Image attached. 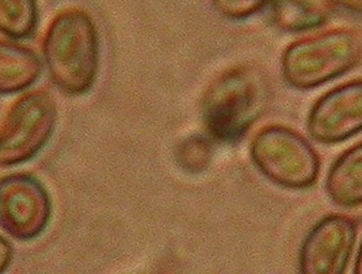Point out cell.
I'll return each instance as SVG.
<instances>
[{
    "instance_id": "obj_11",
    "label": "cell",
    "mask_w": 362,
    "mask_h": 274,
    "mask_svg": "<svg viewBox=\"0 0 362 274\" xmlns=\"http://www.w3.org/2000/svg\"><path fill=\"white\" fill-rule=\"evenodd\" d=\"M274 25L286 32H305L327 24L332 8L325 0H272Z\"/></svg>"
},
{
    "instance_id": "obj_12",
    "label": "cell",
    "mask_w": 362,
    "mask_h": 274,
    "mask_svg": "<svg viewBox=\"0 0 362 274\" xmlns=\"http://www.w3.org/2000/svg\"><path fill=\"white\" fill-rule=\"evenodd\" d=\"M38 24V0H0V32L8 38H30Z\"/></svg>"
},
{
    "instance_id": "obj_16",
    "label": "cell",
    "mask_w": 362,
    "mask_h": 274,
    "mask_svg": "<svg viewBox=\"0 0 362 274\" xmlns=\"http://www.w3.org/2000/svg\"><path fill=\"white\" fill-rule=\"evenodd\" d=\"M13 259V249L7 239L0 236V273L9 268Z\"/></svg>"
},
{
    "instance_id": "obj_1",
    "label": "cell",
    "mask_w": 362,
    "mask_h": 274,
    "mask_svg": "<svg viewBox=\"0 0 362 274\" xmlns=\"http://www.w3.org/2000/svg\"><path fill=\"white\" fill-rule=\"evenodd\" d=\"M42 54L49 78L62 93H88L100 64V37L93 16L81 8L59 12L47 27Z\"/></svg>"
},
{
    "instance_id": "obj_4",
    "label": "cell",
    "mask_w": 362,
    "mask_h": 274,
    "mask_svg": "<svg viewBox=\"0 0 362 274\" xmlns=\"http://www.w3.org/2000/svg\"><path fill=\"white\" fill-rule=\"evenodd\" d=\"M252 161L269 181L288 190H305L320 175V155L303 135L288 126L262 129L251 144Z\"/></svg>"
},
{
    "instance_id": "obj_10",
    "label": "cell",
    "mask_w": 362,
    "mask_h": 274,
    "mask_svg": "<svg viewBox=\"0 0 362 274\" xmlns=\"http://www.w3.org/2000/svg\"><path fill=\"white\" fill-rule=\"evenodd\" d=\"M42 73V62L33 49L0 40V95H14L33 86Z\"/></svg>"
},
{
    "instance_id": "obj_15",
    "label": "cell",
    "mask_w": 362,
    "mask_h": 274,
    "mask_svg": "<svg viewBox=\"0 0 362 274\" xmlns=\"http://www.w3.org/2000/svg\"><path fill=\"white\" fill-rule=\"evenodd\" d=\"M332 9H338L362 18V0H325Z\"/></svg>"
},
{
    "instance_id": "obj_17",
    "label": "cell",
    "mask_w": 362,
    "mask_h": 274,
    "mask_svg": "<svg viewBox=\"0 0 362 274\" xmlns=\"http://www.w3.org/2000/svg\"><path fill=\"white\" fill-rule=\"evenodd\" d=\"M354 272L358 274H362V240L358 246L357 253H356L355 263H354Z\"/></svg>"
},
{
    "instance_id": "obj_3",
    "label": "cell",
    "mask_w": 362,
    "mask_h": 274,
    "mask_svg": "<svg viewBox=\"0 0 362 274\" xmlns=\"http://www.w3.org/2000/svg\"><path fill=\"white\" fill-rule=\"evenodd\" d=\"M361 59V35L356 29L337 27L291 43L283 52L281 70L288 86L312 90L342 78Z\"/></svg>"
},
{
    "instance_id": "obj_8",
    "label": "cell",
    "mask_w": 362,
    "mask_h": 274,
    "mask_svg": "<svg viewBox=\"0 0 362 274\" xmlns=\"http://www.w3.org/2000/svg\"><path fill=\"white\" fill-rule=\"evenodd\" d=\"M307 130L320 144L345 142L362 132V78L343 83L320 95L307 118Z\"/></svg>"
},
{
    "instance_id": "obj_13",
    "label": "cell",
    "mask_w": 362,
    "mask_h": 274,
    "mask_svg": "<svg viewBox=\"0 0 362 274\" xmlns=\"http://www.w3.org/2000/svg\"><path fill=\"white\" fill-rule=\"evenodd\" d=\"M212 148L205 136H191L181 143L177 151L179 165L189 173H202L211 161Z\"/></svg>"
},
{
    "instance_id": "obj_2",
    "label": "cell",
    "mask_w": 362,
    "mask_h": 274,
    "mask_svg": "<svg viewBox=\"0 0 362 274\" xmlns=\"http://www.w3.org/2000/svg\"><path fill=\"white\" fill-rule=\"evenodd\" d=\"M270 88L265 74L257 66H233L209 85L202 115L210 136L221 143L243 138L261 116L269 102Z\"/></svg>"
},
{
    "instance_id": "obj_5",
    "label": "cell",
    "mask_w": 362,
    "mask_h": 274,
    "mask_svg": "<svg viewBox=\"0 0 362 274\" xmlns=\"http://www.w3.org/2000/svg\"><path fill=\"white\" fill-rule=\"evenodd\" d=\"M55 100L47 91L25 93L0 126V167L25 163L51 140L57 124Z\"/></svg>"
},
{
    "instance_id": "obj_14",
    "label": "cell",
    "mask_w": 362,
    "mask_h": 274,
    "mask_svg": "<svg viewBox=\"0 0 362 274\" xmlns=\"http://www.w3.org/2000/svg\"><path fill=\"white\" fill-rule=\"evenodd\" d=\"M272 0H212V6L222 18L241 20L270 7Z\"/></svg>"
},
{
    "instance_id": "obj_7",
    "label": "cell",
    "mask_w": 362,
    "mask_h": 274,
    "mask_svg": "<svg viewBox=\"0 0 362 274\" xmlns=\"http://www.w3.org/2000/svg\"><path fill=\"white\" fill-rule=\"evenodd\" d=\"M354 218L332 213L318 220L305 234L299 250V271L309 274L345 273L357 244Z\"/></svg>"
},
{
    "instance_id": "obj_6",
    "label": "cell",
    "mask_w": 362,
    "mask_h": 274,
    "mask_svg": "<svg viewBox=\"0 0 362 274\" xmlns=\"http://www.w3.org/2000/svg\"><path fill=\"white\" fill-rule=\"evenodd\" d=\"M52 199L45 184L31 174L0 178V227L18 242L40 237L52 218Z\"/></svg>"
},
{
    "instance_id": "obj_9",
    "label": "cell",
    "mask_w": 362,
    "mask_h": 274,
    "mask_svg": "<svg viewBox=\"0 0 362 274\" xmlns=\"http://www.w3.org/2000/svg\"><path fill=\"white\" fill-rule=\"evenodd\" d=\"M325 191L341 208L362 206V141L334 160L326 176Z\"/></svg>"
}]
</instances>
